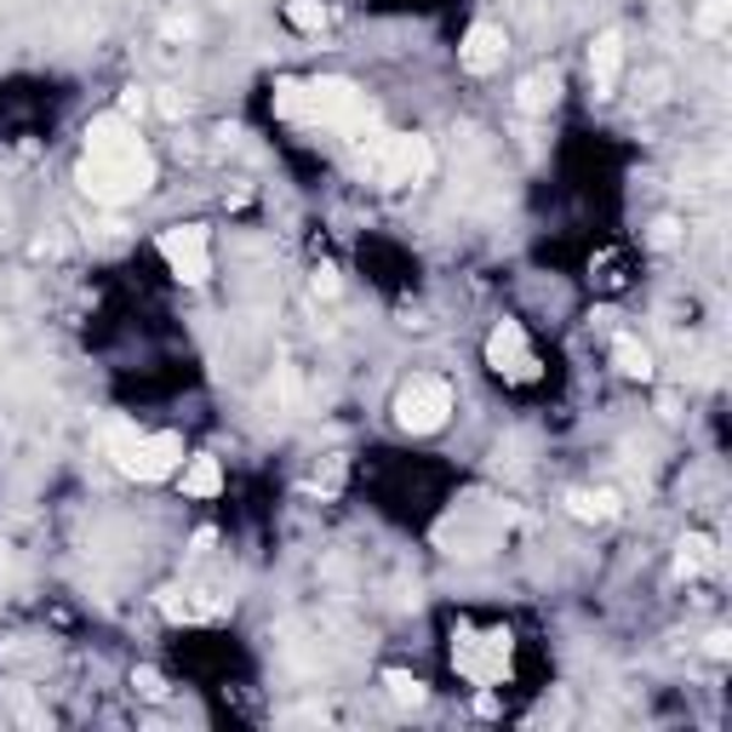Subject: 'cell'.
Returning a JSON list of instances; mask_svg holds the SVG:
<instances>
[{
    "instance_id": "1",
    "label": "cell",
    "mask_w": 732,
    "mask_h": 732,
    "mask_svg": "<svg viewBox=\"0 0 732 732\" xmlns=\"http://www.w3.org/2000/svg\"><path fill=\"white\" fill-rule=\"evenodd\" d=\"M75 184L98 200V207H132L155 189V155L150 143L138 138V121H127L121 109L98 114L86 127V155H80V172Z\"/></svg>"
},
{
    "instance_id": "2",
    "label": "cell",
    "mask_w": 732,
    "mask_h": 732,
    "mask_svg": "<svg viewBox=\"0 0 732 732\" xmlns=\"http://www.w3.org/2000/svg\"><path fill=\"white\" fill-rule=\"evenodd\" d=\"M275 114L286 127H304V132H343L356 138L378 121L372 98L361 92L356 80L343 75H320V80H281L275 86Z\"/></svg>"
},
{
    "instance_id": "3",
    "label": "cell",
    "mask_w": 732,
    "mask_h": 732,
    "mask_svg": "<svg viewBox=\"0 0 732 732\" xmlns=\"http://www.w3.org/2000/svg\"><path fill=\"white\" fill-rule=\"evenodd\" d=\"M356 172L372 189H418L435 172V143L418 138V132H378L361 150Z\"/></svg>"
},
{
    "instance_id": "4",
    "label": "cell",
    "mask_w": 732,
    "mask_h": 732,
    "mask_svg": "<svg viewBox=\"0 0 732 732\" xmlns=\"http://www.w3.org/2000/svg\"><path fill=\"white\" fill-rule=\"evenodd\" d=\"M103 447L114 458V470L132 476V481H166L172 470H178V458H184V441L178 435H143L132 429L127 418H114L103 429Z\"/></svg>"
},
{
    "instance_id": "5",
    "label": "cell",
    "mask_w": 732,
    "mask_h": 732,
    "mask_svg": "<svg viewBox=\"0 0 732 732\" xmlns=\"http://www.w3.org/2000/svg\"><path fill=\"white\" fill-rule=\"evenodd\" d=\"M447 418H452V384L447 378H413V384H401L395 424L406 435H435V429H447Z\"/></svg>"
},
{
    "instance_id": "6",
    "label": "cell",
    "mask_w": 732,
    "mask_h": 732,
    "mask_svg": "<svg viewBox=\"0 0 732 732\" xmlns=\"http://www.w3.org/2000/svg\"><path fill=\"white\" fill-rule=\"evenodd\" d=\"M161 258H166V270L178 275L184 286H207L212 281V241H207V229H200V223L166 229V236H161Z\"/></svg>"
},
{
    "instance_id": "7",
    "label": "cell",
    "mask_w": 732,
    "mask_h": 732,
    "mask_svg": "<svg viewBox=\"0 0 732 732\" xmlns=\"http://www.w3.org/2000/svg\"><path fill=\"white\" fill-rule=\"evenodd\" d=\"M487 367L504 378V384H533V378H538V356H533V343H526L521 320L492 327V338H487Z\"/></svg>"
},
{
    "instance_id": "8",
    "label": "cell",
    "mask_w": 732,
    "mask_h": 732,
    "mask_svg": "<svg viewBox=\"0 0 732 732\" xmlns=\"http://www.w3.org/2000/svg\"><path fill=\"white\" fill-rule=\"evenodd\" d=\"M452 664H458L476 687H492V681L510 669V635H504V630H492V635H463L458 647H452Z\"/></svg>"
},
{
    "instance_id": "9",
    "label": "cell",
    "mask_w": 732,
    "mask_h": 732,
    "mask_svg": "<svg viewBox=\"0 0 732 732\" xmlns=\"http://www.w3.org/2000/svg\"><path fill=\"white\" fill-rule=\"evenodd\" d=\"M504 52H510V35L498 23H470V35H463V46H458V57H463V69L470 75H492L498 64H504Z\"/></svg>"
},
{
    "instance_id": "10",
    "label": "cell",
    "mask_w": 732,
    "mask_h": 732,
    "mask_svg": "<svg viewBox=\"0 0 732 732\" xmlns=\"http://www.w3.org/2000/svg\"><path fill=\"white\" fill-rule=\"evenodd\" d=\"M619 75H624V35H619V29H601L596 46H590V86H596V98L619 92Z\"/></svg>"
},
{
    "instance_id": "11",
    "label": "cell",
    "mask_w": 732,
    "mask_h": 732,
    "mask_svg": "<svg viewBox=\"0 0 732 732\" xmlns=\"http://www.w3.org/2000/svg\"><path fill=\"white\" fill-rule=\"evenodd\" d=\"M515 103H521L526 114H544V109H555V103H561V69H533V75L521 80Z\"/></svg>"
},
{
    "instance_id": "12",
    "label": "cell",
    "mask_w": 732,
    "mask_h": 732,
    "mask_svg": "<svg viewBox=\"0 0 732 732\" xmlns=\"http://www.w3.org/2000/svg\"><path fill=\"white\" fill-rule=\"evenodd\" d=\"M612 367H619L624 378H641V384H647V378H653V349L641 338H630V332H619V338H612Z\"/></svg>"
},
{
    "instance_id": "13",
    "label": "cell",
    "mask_w": 732,
    "mask_h": 732,
    "mask_svg": "<svg viewBox=\"0 0 732 732\" xmlns=\"http://www.w3.org/2000/svg\"><path fill=\"white\" fill-rule=\"evenodd\" d=\"M184 492H189V498H218V492H223V470H218L212 452H200L189 470H184Z\"/></svg>"
},
{
    "instance_id": "14",
    "label": "cell",
    "mask_w": 732,
    "mask_h": 732,
    "mask_svg": "<svg viewBox=\"0 0 732 732\" xmlns=\"http://www.w3.org/2000/svg\"><path fill=\"white\" fill-rule=\"evenodd\" d=\"M567 510L578 515V521H612L619 515V492H567Z\"/></svg>"
},
{
    "instance_id": "15",
    "label": "cell",
    "mask_w": 732,
    "mask_h": 732,
    "mask_svg": "<svg viewBox=\"0 0 732 732\" xmlns=\"http://www.w3.org/2000/svg\"><path fill=\"white\" fill-rule=\"evenodd\" d=\"M715 567V544L704 533H687L681 538V572H710Z\"/></svg>"
},
{
    "instance_id": "16",
    "label": "cell",
    "mask_w": 732,
    "mask_h": 732,
    "mask_svg": "<svg viewBox=\"0 0 732 732\" xmlns=\"http://www.w3.org/2000/svg\"><path fill=\"white\" fill-rule=\"evenodd\" d=\"M286 23L304 29V35H320L327 29V7L320 0H286Z\"/></svg>"
},
{
    "instance_id": "17",
    "label": "cell",
    "mask_w": 732,
    "mask_h": 732,
    "mask_svg": "<svg viewBox=\"0 0 732 732\" xmlns=\"http://www.w3.org/2000/svg\"><path fill=\"white\" fill-rule=\"evenodd\" d=\"M384 687H390V698H395V704H424V681L401 676V669H390V676H384Z\"/></svg>"
},
{
    "instance_id": "18",
    "label": "cell",
    "mask_w": 732,
    "mask_h": 732,
    "mask_svg": "<svg viewBox=\"0 0 732 732\" xmlns=\"http://www.w3.org/2000/svg\"><path fill=\"white\" fill-rule=\"evenodd\" d=\"M721 23H726V0H710V7L698 12V35H721Z\"/></svg>"
},
{
    "instance_id": "19",
    "label": "cell",
    "mask_w": 732,
    "mask_h": 732,
    "mask_svg": "<svg viewBox=\"0 0 732 732\" xmlns=\"http://www.w3.org/2000/svg\"><path fill=\"white\" fill-rule=\"evenodd\" d=\"M132 687H138L143 698H166V681L155 676V669H132Z\"/></svg>"
},
{
    "instance_id": "20",
    "label": "cell",
    "mask_w": 732,
    "mask_h": 732,
    "mask_svg": "<svg viewBox=\"0 0 732 732\" xmlns=\"http://www.w3.org/2000/svg\"><path fill=\"white\" fill-rule=\"evenodd\" d=\"M676 241H681V223H676V218H664V223H653V247H664V252H669V247H676Z\"/></svg>"
},
{
    "instance_id": "21",
    "label": "cell",
    "mask_w": 732,
    "mask_h": 732,
    "mask_svg": "<svg viewBox=\"0 0 732 732\" xmlns=\"http://www.w3.org/2000/svg\"><path fill=\"white\" fill-rule=\"evenodd\" d=\"M143 109H150V98H143L138 86H127V92H121V114H127V121H138Z\"/></svg>"
},
{
    "instance_id": "22",
    "label": "cell",
    "mask_w": 732,
    "mask_h": 732,
    "mask_svg": "<svg viewBox=\"0 0 732 732\" xmlns=\"http://www.w3.org/2000/svg\"><path fill=\"white\" fill-rule=\"evenodd\" d=\"M315 292H320V298H332V292H338V270L320 263V270H315Z\"/></svg>"
},
{
    "instance_id": "23",
    "label": "cell",
    "mask_w": 732,
    "mask_h": 732,
    "mask_svg": "<svg viewBox=\"0 0 732 732\" xmlns=\"http://www.w3.org/2000/svg\"><path fill=\"white\" fill-rule=\"evenodd\" d=\"M184 109H189V103H184L178 92H166V98H161V114H172V121H178V114H184Z\"/></svg>"
},
{
    "instance_id": "24",
    "label": "cell",
    "mask_w": 732,
    "mask_h": 732,
    "mask_svg": "<svg viewBox=\"0 0 732 732\" xmlns=\"http://www.w3.org/2000/svg\"><path fill=\"white\" fill-rule=\"evenodd\" d=\"M218 544V533H212V526H200V533H195V555H207Z\"/></svg>"
},
{
    "instance_id": "25",
    "label": "cell",
    "mask_w": 732,
    "mask_h": 732,
    "mask_svg": "<svg viewBox=\"0 0 732 732\" xmlns=\"http://www.w3.org/2000/svg\"><path fill=\"white\" fill-rule=\"evenodd\" d=\"M726 647H732V635L715 630V635H710V658H726Z\"/></svg>"
}]
</instances>
